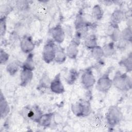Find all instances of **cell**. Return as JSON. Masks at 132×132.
I'll return each mask as SVG.
<instances>
[{
	"label": "cell",
	"instance_id": "8fae6325",
	"mask_svg": "<svg viewBox=\"0 0 132 132\" xmlns=\"http://www.w3.org/2000/svg\"><path fill=\"white\" fill-rule=\"evenodd\" d=\"M121 32L119 25L112 23L108 26L106 33L113 42H117L121 38Z\"/></svg>",
	"mask_w": 132,
	"mask_h": 132
},
{
	"label": "cell",
	"instance_id": "ac0fdd59",
	"mask_svg": "<svg viewBox=\"0 0 132 132\" xmlns=\"http://www.w3.org/2000/svg\"><path fill=\"white\" fill-rule=\"evenodd\" d=\"M84 44L86 48L90 50H91L93 47L98 45L96 36L94 34H92L86 36L85 39Z\"/></svg>",
	"mask_w": 132,
	"mask_h": 132
},
{
	"label": "cell",
	"instance_id": "ffe728a7",
	"mask_svg": "<svg viewBox=\"0 0 132 132\" xmlns=\"http://www.w3.org/2000/svg\"><path fill=\"white\" fill-rule=\"evenodd\" d=\"M67 57L65 52L62 48H58L57 47L55 53L54 61L57 63H62L65 61Z\"/></svg>",
	"mask_w": 132,
	"mask_h": 132
},
{
	"label": "cell",
	"instance_id": "5bb4252c",
	"mask_svg": "<svg viewBox=\"0 0 132 132\" xmlns=\"http://www.w3.org/2000/svg\"><path fill=\"white\" fill-rule=\"evenodd\" d=\"M0 111L2 118H5L8 114L10 111V108L8 103L2 91L1 92L0 97Z\"/></svg>",
	"mask_w": 132,
	"mask_h": 132
},
{
	"label": "cell",
	"instance_id": "9a60e30c",
	"mask_svg": "<svg viewBox=\"0 0 132 132\" xmlns=\"http://www.w3.org/2000/svg\"><path fill=\"white\" fill-rule=\"evenodd\" d=\"M125 18L124 12L120 9L115 10L111 15V23L118 25Z\"/></svg>",
	"mask_w": 132,
	"mask_h": 132
},
{
	"label": "cell",
	"instance_id": "ba28073f",
	"mask_svg": "<svg viewBox=\"0 0 132 132\" xmlns=\"http://www.w3.org/2000/svg\"><path fill=\"white\" fill-rule=\"evenodd\" d=\"M32 38L29 35H24L20 41V47L25 53L30 54L35 48Z\"/></svg>",
	"mask_w": 132,
	"mask_h": 132
},
{
	"label": "cell",
	"instance_id": "5b68a950",
	"mask_svg": "<svg viewBox=\"0 0 132 132\" xmlns=\"http://www.w3.org/2000/svg\"><path fill=\"white\" fill-rule=\"evenodd\" d=\"M22 114L25 118L38 123L42 113L40 108L37 105H34L31 107H25L22 111Z\"/></svg>",
	"mask_w": 132,
	"mask_h": 132
},
{
	"label": "cell",
	"instance_id": "7402d4cb",
	"mask_svg": "<svg viewBox=\"0 0 132 132\" xmlns=\"http://www.w3.org/2000/svg\"><path fill=\"white\" fill-rule=\"evenodd\" d=\"M91 54L92 57L97 60H100L104 57V53L102 47L97 45L91 50Z\"/></svg>",
	"mask_w": 132,
	"mask_h": 132
},
{
	"label": "cell",
	"instance_id": "6da1fadb",
	"mask_svg": "<svg viewBox=\"0 0 132 132\" xmlns=\"http://www.w3.org/2000/svg\"><path fill=\"white\" fill-rule=\"evenodd\" d=\"M112 85L120 91H127L131 89L132 82L131 78L126 74L117 71L112 79Z\"/></svg>",
	"mask_w": 132,
	"mask_h": 132
},
{
	"label": "cell",
	"instance_id": "f1b7e54d",
	"mask_svg": "<svg viewBox=\"0 0 132 132\" xmlns=\"http://www.w3.org/2000/svg\"><path fill=\"white\" fill-rule=\"evenodd\" d=\"M9 56L7 53H6L3 49L1 50L0 52V62L1 64H5L9 59Z\"/></svg>",
	"mask_w": 132,
	"mask_h": 132
},
{
	"label": "cell",
	"instance_id": "f546056e",
	"mask_svg": "<svg viewBox=\"0 0 132 132\" xmlns=\"http://www.w3.org/2000/svg\"><path fill=\"white\" fill-rule=\"evenodd\" d=\"M117 44L116 46L117 48L120 50H124L126 48V47L127 46L129 42L122 39V38H120L117 42Z\"/></svg>",
	"mask_w": 132,
	"mask_h": 132
},
{
	"label": "cell",
	"instance_id": "4316f807",
	"mask_svg": "<svg viewBox=\"0 0 132 132\" xmlns=\"http://www.w3.org/2000/svg\"><path fill=\"white\" fill-rule=\"evenodd\" d=\"M16 6L20 11H25L29 7V2L27 1H19L16 2Z\"/></svg>",
	"mask_w": 132,
	"mask_h": 132
},
{
	"label": "cell",
	"instance_id": "3957f363",
	"mask_svg": "<svg viewBox=\"0 0 132 132\" xmlns=\"http://www.w3.org/2000/svg\"><path fill=\"white\" fill-rule=\"evenodd\" d=\"M57 46L53 40H48L44 44L43 52V59L46 63H50L54 60Z\"/></svg>",
	"mask_w": 132,
	"mask_h": 132
},
{
	"label": "cell",
	"instance_id": "83f0119b",
	"mask_svg": "<svg viewBox=\"0 0 132 132\" xmlns=\"http://www.w3.org/2000/svg\"><path fill=\"white\" fill-rule=\"evenodd\" d=\"M6 31V16H1V23H0V34L2 37L5 35Z\"/></svg>",
	"mask_w": 132,
	"mask_h": 132
},
{
	"label": "cell",
	"instance_id": "30bf717a",
	"mask_svg": "<svg viewBox=\"0 0 132 132\" xmlns=\"http://www.w3.org/2000/svg\"><path fill=\"white\" fill-rule=\"evenodd\" d=\"M50 88L53 92L56 94H61L64 92L65 89L62 83L59 73L57 74L53 80L50 82Z\"/></svg>",
	"mask_w": 132,
	"mask_h": 132
},
{
	"label": "cell",
	"instance_id": "8992f818",
	"mask_svg": "<svg viewBox=\"0 0 132 132\" xmlns=\"http://www.w3.org/2000/svg\"><path fill=\"white\" fill-rule=\"evenodd\" d=\"M112 85V81L109 77V72H107L97 80L96 89L100 92L106 93L110 90Z\"/></svg>",
	"mask_w": 132,
	"mask_h": 132
},
{
	"label": "cell",
	"instance_id": "44dd1931",
	"mask_svg": "<svg viewBox=\"0 0 132 132\" xmlns=\"http://www.w3.org/2000/svg\"><path fill=\"white\" fill-rule=\"evenodd\" d=\"M104 14V11L100 5L97 4L93 6L92 10V16L95 20H100Z\"/></svg>",
	"mask_w": 132,
	"mask_h": 132
},
{
	"label": "cell",
	"instance_id": "277c9868",
	"mask_svg": "<svg viewBox=\"0 0 132 132\" xmlns=\"http://www.w3.org/2000/svg\"><path fill=\"white\" fill-rule=\"evenodd\" d=\"M71 110L73 114L77 117L87 116L91 112V105L88 101L77 102L72 105Z\"/></svg>",
	"mask_w": 132,
	"mask_h": 132
},
{
	"label": "cell",
	"instance_id": "e0dca14e",
	"mask_svg": "<svg viewBox=\"0 0 132 132\" xmlns=\"http://www.w3.org/2000/svg\"><path fill=\"white\" fill-rule=\"evenodd\" d=\"M53 114L52 113L42 114L40 118L38 123L41 126L44 127H49L52 123Z\"/></svg>",
	"mask_w": 132,
	"mask_h": 132
},
{
	"label": "cell",
	"instance_id": "9c48e42d",
	"mask_svg": "<svg viewBox=\"0 0 132 132\" xmlns=\"http://www.w3.org/2000/svg\"><path fill=\"white\" fill-rule=\"evenodd\" d=\"M50 32L54 41L60 44L62 43L65 37V31L60 25H57L50 30Z\"/></svg>",
	"mask_w": 132,
	"mask_h": 132
},
{
	"label": "cell",
	"instance_id": "d4e9b609",
	"mask_svg": "<svg viewBox=\"0 0 132 132\" xmlns=\"http://www.w3.org/2000/svg\"><path fill=\"white\" fill-rule=\"evenodd\" d=\"M78 77V73L75 69H71L66 78V81L69 85H72L75 82Z\"/></svg>",
	"mask_w": 132,
	"mask_h": 132
},
{
	"label": "cell",
	"instance_id": "484cf974",
	"mask_svg": "<svg viewBox=\"0 0 132 132\" xmlns=\"http://www.w3.org/2000/svg\"><path fill=\"white\" fill-rule=\"evenodd\" d=\"M28 56L26 59L25 61L22 65V68H25L27 69L31 70L32 71L34 69V61H33V55L32 53L28 54Z\"/></svg>",
	"mask_w": 132,
	"mask_h": 132
},
{
	"label": "cell",
	"instance_id": "52a82bcc",
	"mask_svg": "<svg viewBox=\"0 0 132 132\" xmlns=\"http://www.w3.org/2000/svg\"><path fill=\"white\" fill-rule=\"evenodd\" d=\"M81 83L86 89L92 88L95 83V79L93 74L91 68L87 69L81 75Z\"/></svg>",
	"mask_w": 132,
	"mask_h": 132
},
{
	"label": "cell",
	"instance_id": "603a6c76",
	"mask_svg": "<svg viewBox=\"0 0 132 132\" xmlns=\"http://www.w3.org/2000/svg\"><path fill=\"white\" fill-rule=\"evenodd\" d=\"M20 67L19 62L18 61H13L10 62L6 67L7 72L11 75H14L18 71Z\"/></svg>",
	"mask_w": 132,
	"mask_h": 132
},
{
	"label": "cell",
	"instance_id": "d6986e66",
	"mask_svg": "<svg viewBox=\"0 0 132 132\" xmlns=\"http://www.w3.org/2000/svg\"><path fill=\"white\" fill-rule=\"evenodd\" d=\"M119 64L124 67L127 72H130L132 70V55L130 53L128 56L119 61Z\"/></svg>",
	"mask_w": 132,
	"mask_h": 132
},
{
	"label": "cell",
	"instance_id": "7a4b0ae2",
	"mask_svg": "<svg viewBox=\"0 0 132 132\" xmlns=\"http://www.w3.org/2000/svg\"><path fill=\"white\" fill-rule=\"evenodd\" d=\"M123 113L120 108L117 106L109 107L106 115L107 123L110 127H114L118 125L122 120Z\"/></svg>",
	"mask_w": 132,
	"mask_h": 132
},
{
	"label": "cell",
	"instance_id": "7c38bea8",
	"mask_svg": "<svg viewBox=\"0 0 132 132\" xmlns=\"http://www.w3.org/2000/svg\"><path fill=\"white\" fill-rule=\"evenodd\" d=\"M33 71L22 68L20 74V85L22 87H25L32 80L33 77Z\"/></svg>",
	"mask_w": 132,
	"mask_h": 132
},
{
	"label": "cell",
	"instance_id": "cb8c5ba5",
	"mask_svg": "<svg viewBox=\"0 0 132 132\" xmlns=\"http://www.w3.org/2000/svg\"><path fill=\"white\" fill-rule=\"evenodd\" d=\"M132 37V31L131 26H128L121 32V38L122 39L131 43Z\"/></svg>",
	"mask_w": 132,
	"mask_h": 132
},
{
	"label": "cell",
	"instance_id": "2e32d148",
	"mask_svg": "<svg viewBox=\"0 0 132 132\" xmlns=\"http://www.w3.org/2000/svg\"><path fill=\"white\" fill-rule=\"evenodd\" d=\"M102 49L104 53V56L106 57L112 56L116 52V45L114 42L112 41L105 44L102 47Z\"/></svg>",
	"mask_w": 132,
	"mask_h": 132
},
{
	"label": "cell",
	"instance_id": "4fadbf2b",
	"mask_svg": "<svg viewBox=\"0 0 132 132\" xmlns=\"http://www.w3.org/2000/svg\"><path fill=\"white\" fill-rule=\"evenodd\" d=\"M78 46L79 44L71 41L66 48L67 56L71 59H75L78 53Z\"/></svg>",
	"mask_w": 132,
	"mask_h": 132
}]
</instances>
